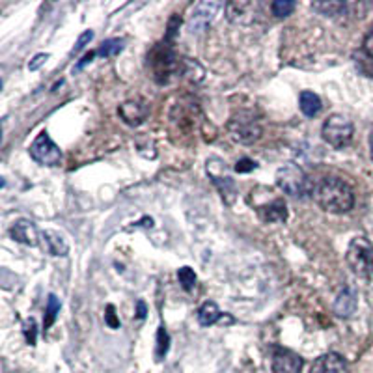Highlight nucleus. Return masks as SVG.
Masks as SVG:
<instances>
[{"mask_svg":"<svg viewBox=\"0 0 373 373\" xmlns=\"http://www.w3.org/2000/svg\"><path fill=\"white\" fill-rule=\"evenodd\" d=\"M136 316H138L140 319L146 318V304L142 303V301H138V303H136Z\"/></svg>","mask_w":373,"mask_h":373,"instance_id":"nucleus-34","label":"nucleus"},{"mask_svg":"<svg viewBox=\"0 0 373 373\" xmlns=\"http://www.w3.org/2000/svg\"><path fill=\"white\" fill-rule=\"evenodd\" d=\"M349 269L360 278H373V245L366 238H355L345 254Z\"/></svg>","mask_w":373,"mask_h":373,"instance_id":"nucleus-4","label":"nucleus"},{"mask_svg":"<svg viewBox=\"0 0 373 373\" xmlns=\"http://www.w3.org/2000/svg\"><path fill=\"white\" fill-rule=\"evenodd\" d=\"M168 349H170V336H168L167 328L161 327L159 333H157V360H162V358L167 357Z\"/></svg>","mask_w":373,"mask_h":373,"instance_id":"nucleus-24","label":"nucleus"},{"mask_svg":"<svg viewBox=\"0 0 373 373\" xmlns=\"http://www.w3.org/2000/svg\"><path fill=\"white\" fill-rule=\"evenodd\" d=\"M260 2H243V0H235V2H228L224 6L226 10V17L233 25L248 26L256 23L257 16H260Z\"/></svg>","mask_w":373,"mask_h":373,"instance_id":"nucleus-8","label":"nucleus"},{"mask_svg":"<svg viewBox=\"0 0 373 373\" xmlns=\"http://www.w3.org/2000/svg\"><path fill=\"white\" fill-rule=\"evenodd\" d=\"M47 60H49V55H45V52H41V55H35L34 60H32L30 64H28V69H30V71L40 69V67L43 66V64H45Z\"/></svg>","mask_w":373,"mask_h":373,"instance_id":"nucleus-31","label":"nucleus"},{"mask_svg":"<svg viewBox=\"0 0 373 373\" xmlns=\"http://www.w3.org/2000/svg\"><path fill=\"white\" fill-rule=\"evenodd\" d=\"M58 312H60V301H58L56 295H49V299H47V308H45V319H43V328H45V330L56 321Z\"/></svg>","mask_w":373,"mask_h":373,"instance_id":"nucleus-21","label":"nucleus"},{"mask_svg":"<svg viewBox=\"0 0 373 373\" xmlns=\"http://www.w3.org/2000/svg\"><path fill=\"white\" fill-rule=\"evenodd\" d=\"M28 152H30L32 159L43 165V167H58L62 162L60 147L52 142L47 131H41L40 135L35 136V140L30 144Z\"/></svg>","mask_w":373,"mask_h":373,"instance_id":"nucleus-7","label":"nucleus"},{"mask_svg":"<svg viewBox=\"0 0 373 373\" xmlns=\"http://www.w3.org/2000/svg\"><path fill=\"white\" fill-rule=\"evenodd\" d=\"M177 280L182 284V288L185 291H191L196 286V272L192 271L191 267H182L177 271Z\"/></svg>","mask_w":373,"mask_h":373,"instance_id":"nucleus-25","label":"nucleus"},{"mask_svg":"<svg viewBox=\"0 0 373 373\" xmlns=\"http://www.w3.org/2000/svg\"><path fill=\"white\" fill-rule=\"evenodd\" d=\"M118 114L127 126L136 127L146 121L147 114H150V106L144 101H126L123 105H120Z\"/></svg>","mask_w":373,"mask_h":373,"instance_id":"nucleus-13","label":"nucleus"},{"mask_svg":"<svg viewBox=\"0 0 373 373\" xmlns=\"http://www.w3.org/2000/svg\"><path fill=\"white\" fill-rule=\"evenodd\" d=\"M94 40V32L91 30H86L84 34H81V38H79V40H77V43H75V47H73V55H77V52H81L82 49H84L86 45H88V43H90V41Z\"/></svg>","mask_w":373,"mask_h":373,"instance_id":"nucleus-27","label":"nucleus"},{"mask_svg":"<svg viewBox=\"0 0 373 373\" xmlns=\"http://www.w3.org/2000/svg\"><path fill=\"white\" fill-rule=\"evenodd\" d=\"M310 373H347V362L338 353H325L313 360Z\"/></svg>","mask_w":373,"mask_h":373,"instance_id":"nucleus-14","label":"nucleus"},{"mask_svg":"<svg viewBox=\"0 0 373 373\" xmlns=\"http://www.w3.org/2000/svg\"><path fill=\"white\" fill-rule=\"evenodd\" d=\"M303 358L291 349L277 347L272 351V373H301Z\"/></svg>","mask_w":373,"mask_h":373,"instance_id":"nucleus-10","label":"nucleus"},{"mask_svg":"<svg viewBox=\"0 0 373 373\" xmlns=\"http://www.w3.org/2000/svg\"><path fill=\"white\" fill-rule=\"evenodd\" d=\"M221 318L222 312L218 310L217 304L211 303V301L204 303L202 306H200V310H198V323H200L202 327H211V325H215Z\"/></svg>","mask_w":373,"mask_h":373,"instance_id":"nucleus-20","label":"nucleus"},{"mask_svg":"<svg viewBox=\"0 0 373 373\" xmlns=\"http://www.w3.org/2000/svg\"><path fill=\"white\" fill-rule=\"evenodd\" d=\"M10 233L17 243L26 245V247H35L38 241H40V233H38L35 224L30 221H25V218L13 222V226L10 228Z\"/></svg>","mask_w":373,"mask_h":373,"instance_id":"nucleus-15","label":"nucleus"},{"mask_svg":"<svg viewBox=\"0 0 373 373\" xmlns=\"http://www.w3.org/2000/svg\"><path fill=\"white\" fill-rule=\"evenodd\" d=\"M123 51V40H106L103 41L101 47L97 49V56H103V58H111V56H116Z\"/></svg>","mask_w":373,"mask_h":373,"instance_id":"nucleus-22","label":"nucleus"},{"mask_svg":"<svg viewBox=\"0 0 373 373\" xmlns=\"http://www.w3.org/2000/svg\"><path fill=\"white\" fill-rule=\"evenodd\" d=\"M256 211L257 217L262 218L265 224L288 221V206H286V202H284L282 198H272L271 202L257 206Z\"/></svg>","mask_w":373,"mask_h":373,"instance_id":"nucleus-12","label":"nucleus"},{"mask_svg":"<svg viewBox=\"0 0 373 373\" xmlns=\"http://www.w3.org/2000/svg\"><path fill=\"white\" fill-rule=\"evenodd\" d=\"M353 121L343 114H330L325 120L321 129L323 140L327 142L328 146H333L334 150H343L345 146H349V142L353 140Z\"/></svg>","mask_w":373,"mask_h":373,"instance_id":"nucleus-5","label":"nucleus"},{"mask_svg":"<svg viewBox=\"0 0 373 373\" xmlns=\"http://www.w3.org/2000/svg\"><path fill=\"white\" fill-rule=\"evenodd\" d=\"M41 239H43V248L51 256H67V252H69V245L58 232L47 230V232L41 233Z\"/></svg>","mask_w":373,"mask_h":373,"instance_id":"nucleus-17","label":"nucleus"},{"mask_svg":"<svg viewBox=\"0 0 373 373\" xmlns=\"http://www.w3.org/2000/svg\"><path fill=\"white\" fill-rule=\"evenodd\" d=\"M221 2H200L194 6L191 17H189V30L194 32H204L207 26L211 25V21L215 19L217 11L221 10Z\"/></svg>","mask_w":373,"mask_h":373,"instance_id":"nucleus-9","label":"nucleus"},{"mask_svg":"<svg viewBox=\"0 0 373 373\" xmlns=\"http://www.w3.org/2000/svg\"><path fill=\"white\" fill-rule=\"evenodd\" d=\"M369 152H372V159H373V131L369 135Z\"/></svg>","mask_w":373,"mask_h":373,"instance_id":"nucleus-35","label":"nucleus"},{"mask_svg":"<svg viewBox=\"0 0 373 373\" xmlns=\"http://www.w3.org/2000/svg\"><path fill=\"white\" fill-rule=\"evenodd\" d=\"M228 131H230V136L233 140L239 142V144H254L262 136V126L254 118L252 112L243 111L230 120Z\"/></svg>","mask_w":373,"mask_h":373,"instance_id":"nucleus-6","label":"nucleus"},{"mask_svg":"<svg viewBox=\"0 0 373 373\" xmlns=\"http://www.w3.org/2000/svg\"><path fill=\"white\" fill-rule=\"evenodd\" d=\"M299 106H301V112L308 118L318 116L323 108L321 99H319L318 94H313V91H308V90H304L303 94H301V97H299Z\"/></svg>","mask_w":373,"mask_h":373,"instance_id":"nucleus-19","label":"nucleus"},{"mask_svg":"<svg viewBox=\"0 0 373 373\" xmlns=\"http://www.w3.org/2000/svg\"><path fill=\"white\" fill-rule=\"evenodd\" d=\"M116 310H114V306H112V304H108V306H106V313H105V321H106V325H108V327L111 328H118L120 327V321H118V318H116Z\"/></svg>","mask_w":373,"mask_h":373,"instance_id":"nucleus-29","label":"nucleus"},{"mask_svg":"<svg viewBox=\"0 0 373 373\" xmlns=\"http://www.w3.org/2000/svg\"><path fill=\"white\" fill-rule=\"evenodd\" d=\"M358 299L357 293L353 291L351 288H345L343 291H340L338 299H336V303H334V312L340 318H351L357 310Z\"/></svg>","mask_w":373,"mask_h":373,"instance_id":"nucleus-16","label":"nucleus"},{"mask_svg":"<svg viewBox=\"0 0 373 373\" xmlns=\"http://www.w3.org/2000/svg\"><path fill=\"white\" fill-rule=\"evenodd\" d=\"M277 185L278 189L293 198H308L313 196L316 185L306 176V172L295 162H288L277 170Z\"/></svg>","mask_w":373,"mask_h":373,"instance_id":"nucleus-3","label":"nucleus"},{"mask_svg":"<svg viewBox=\"0 0 373 373\" xmlns=\"http://www.w3.org/2000/svg\"><path fill=\"white\" fill-rule=\"evenodd\" d=\"M295 10V2L293 0H274L271 4V11L274 17H289Z\"/></svg>","mask_w":373,"mask_h":373,"instance_id":"nucleus-23","label":"nucleus"},{"mask_svg":"<svg viewBox=\"0 0 373 373\" xmlns=\"http://www.w3.org/2000/svg\"><path fill=\"white\" fill-rule=\"evenodd\" d=\"M179 25H182V19H179V16H172L170 21H168L167 38H165V41H167V43H172V41H174L177 30H179Z\"/></svg>","mask_w":373,"mask_h":373,"instance_id":"nucleus-26","label":"nucleus"},{"mask_svg":"<svg viewBox=\"0 0 373 373\" xmlns=\"http://www.w3.org/2000/svg\"><path fill=\"white\" fill-rule=\"evenodd\" d=\"M94 56H97V51H90V52H86L84 58H82L79 64H77V69H82V67L86 66V64H90L91 60H94Z\"/></svg>","mask_w":373,"mask_h":373,"instance_id":"nucleus-33","label":"nucleus"},{"mask_svg":"<svg viewBox=\"0 0 373 373\" xmlns=\"http://www.w3.org/2000/svg\"><path fill=\"white\" fill-rule=\"evenodd\" d=\"M312 10H316L318 13H321L323 17H330V19H336V17L343 16L347 11L349 6L345 2H336V0H325V2H312Z\"/></svg>","mask_w":373,"mask_h":373,"instance_id":"nucleus-18","label":"nucleus"},{"mask_svg":"<svg viewBox=\"0 0 373 373\" xmlns=\"http://www.w3.org/2000/svg\"><path fill=\"white\" fill-rule=\"evenodd\" d=\"M362 47H364V52L373 58V25L369 26L368 34H366V38H364V45Z\"/></svg>","mask_w":373,"mask_h":373,"instance_id":"nucleus-32","label":"nucleus"},{"mask_svg":"<svg viewBox=\"0 0 373 373\" xmlns=\"http://www.w3.org/2000/svg\"><path fill=\"white\" fill-rule=\"evenodd\" d=\"M207 174H209V177L213 179V183H215V186L218 189V192H221L222 200H224L228 206H232L235 196H238V186H235V182L232 179V176L226 174V167L221 165V172H217L215 168L207 165Z\"/></svg>","mask_w":373,"mask_h":373,"instance_id":"nucleus-11","label":"nucleus"},{"mask_svg":"<svg viewBox=\"0 0 373 373\" xmlns=\"http://www.w3.org/2000/svg\"><path fill=\"white\" fill-rule=\"evenodd\" d=\"M313 198L323 211L333 215L351 211L355 206L353 189L338 177H323L313 189Z\"/></svg>","mask_w":373,"mask_h":373,"instance_id":"nucleus-1","label":"nucleus"},{"mask_svg":"<svg viewBox=\"0 0 373 373\" xmlns=\"http://www.w3.org/2000/svg\"><path fill=\"white\" fill-rule=\"evenodd\" d=\"M256 167L257 165L252 161V159H247V157H245V159L235 162V172H239V174H248V172L256 170Z\"/></svg>","mask_w":373,"mask_h":373,"instance_id":"nucleus-28","label":"nucleus"},{"mask_svg":"<svg viewBox=\"0 0 373 373\" xmlns=\"http://www.w3.org/2000/svg\"><path fill=\"white\" fill-rule=\"evenodd\" d=\"M147 66L152 69L153 79L159 84H167L177 73H182V60L177 58V55L167 41L153 47L152 52L147 55Z\"/></svg>","mask_w":373,"mask_h":373,"instance_id":"nucleus-2","label":"nucleus"},{"mask_svg":"<svg viewBox=\"0 0 373 373\" xmlns=\"http://www.w3.org/2000/svg\"><path fill=\"white\" fill-rule=\"evenodd\" d=\"M25 336L26 342L30 343V345H35V321L34 319H28L25 323Z\"/></svg>","mask_w":373,"mask_h":373,"instance_id":"nucleus-30","label":"nucleus"}]
</instances>
